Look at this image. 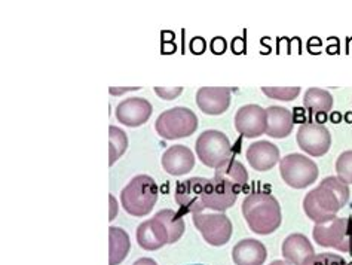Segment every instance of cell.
Masks as SVG:
<instances>
[{"instance_id": "cell-1", "label": "cell", "mask_w": 352, "mask_h": 265, "mask_svg": "<svg viewBox=\"0 0 352 265\" xmlns=\"http://www.w3.org/2000/svg\"><path fill=\"white\" fill-rule=\"evenodd\" d=\"M239 193L225 182L207 178H190L179 182L174 191L183 213H202L204 210L223 213L236 203Z\"/></svg>"}, {"instance_id": "cell-2", "label": "cell", "mask_w": 352, "mask_h": 265, "mask_svg": "<svg viewBox=\"0 0 352 265\" xmlns=\"http://www.w3.org/2000/svg\"><path fill=\"white\" fill-rule=\"evenodd\" d=\"M349 187L336 176H329L314 188L303 200V210L315 224H326L335 219L349 200Z\"/></svg>"}, {"instance_id": "cell-3", "label": "cell", "mask_w": 352, "mask_h": 265, "mask_svg": "<svg viewBox=\"0 0 352 265\" xmlns=\"http://www.w3.org/2000/svg\"><path fill=\"white\" fill-rule=\"evenodd\" d=\"M241 209L250 230L258 235H270L281 226V206L270 193L250 194L243 201Z\"/></svg>"}, {"instance_id": "cell-4", "label": "cell", "mask_w": 352, "mask_h": 265, "mask_svg": "<svg viewBox=\"0 0 352 265\" xmlns=\"http://www.w3.org/2000/svg\"><path fill=\"white\" fill-rule=\"evenodd\" d=\"M157 201V185L153 178L138 175L120 193V203L125 212L135 218L147 216Z\"/></svg>"}, {"instance_id": "cell-5", "label": "cell", "mask_w": 352, "mask_h": 265, "mask_svg": "<svg viewBox=\"0 0 352 265\" xmlns=\"http://www.w3.org/2000/svg\"><path fill=\"white\" fill-rule=\"evenodd\" d=\"M198 116L188 107L177 106L162 112L155 123V130L165 140L189 137L198 130Z\"/></svg>"}, {"instance_id": "cell-6", "label": "cell", "mask_w": 352, "mask_h": 265, "mask_svg": "<svg viewBox=\"0 0 352 265\" xmlns=\"http://www.w3.org/2000/svg\"><path fill=\"white\" fill-rule=\"evenodd\" d=\"M314 240L322 248H331L344 253L352 252V218H335L326 224H315Z\"/></svg>"}, {"instance_id": "cell-7", "label": "cell", "mask_w": 352, "mask_h": 265, "mask_svg": "<svg viewBox=\"0 0 352 265\" xmlns=\"http://www.w3.org/2000/svg\"><path fill=\"white\" fill-rule=\"evenodd\" d=\"M281 178L287 185L294 189H303L317 182L320 175L318 166L302 153H289L280 162Z\"/></svg>"}, {"instance_id": "cell-8", "label": "cell", "mask_w": 352, "mask_h": 265, "mask_svg": "<svg viewBox=\"0 0 352 265\" xmlns=\"http://www.w3.org/2000/svg\"><path fill=\"white\" fill-rule=\"evenodd\" d=\"M195 151L204 166L217 169L226 162L232 153V146L225 133L219 130H207L197 139Z\"/></svg>"}, {"instance_id": "cell-9", "label": "cell", "mask_w": 352, "mask_h": 265, "mask_svg": "<svg viewBox=\"0 0 352 265\" xmlns=\"http://www.w3.org/2000/svg\"><path fill=\"white\" fill-rule=\"evenodd\" d=\"M192 222L211 246H225L232 237L234 226L225 213H193Z\"/></svg>"}, {"instance_id": "cell-10", "label": "cell", "mask_w": 352, "mask_h": 265, "mask_svg": "<svg viewBox=\"0 0 352 265\" xmlns=\"http://www.w3.org/2000/svg\"><path fill=\"white\" fill-rule=\"evenodd\" d=\"M299 148L311 157H322L330 151L331 134L326 125L317 123L302 124L296 136Z\"/></svg>"}, {"instance_id": "cell-11", "label": "cell", "mask_w": 352, "mask_h": 265, "mask_svg": "<svg viewBox=\"0 0 352 265\" xmlns=\"http://www.w3.org/2000/svg\"><path fill=\"white\" fill-rule=\"evenodd\" d=\"M235 129L247 139H254V137L265 134L267 129L266 109L258 105H245L239 107L235 115Z\"/></svg>"}, {"instance_id": "cell-12", "label": "cell", "mask_w": 352, "mask_h": 265, "mask_svg": "<svg viewBox=\"0 0 352 265\" xmlns=\"http://www.w3.org/2000/svg\"><path fill=\"white\" fill-rule=\"evenodd\" d=\"M153 107L149 100L142 97H131L122 100L116 106V120L126 127H140L149 121Z\"/></svg>"}, {"instance_id": "cell-13", "label": "cell", "mask_w": 352, "mask_h": 265, "mask_svg": "<svg viewBox=\"0 0 352 265\" xmlns=\"http://www.w3.org/2000/svg\"><path fill=\"white\" fill-rule=\"evenodd\" d=\"M230 88H199L197 93V105L206 115H221L230 106Z\"/></svg>"}, {"instance_id": "cell-14", "label": "cell", "mask_w": 352, "mask_h": 265, "mask_svg": "<svg viewBox=\"0 0 352 265\" xmlns=\"http://www.w3.org/2000/svg\"><path fill=\"white\" fill-rule=\"evenodd\" d=\"M164 170L171 176H183L195 166V157L184 145H174L166 149L161 158Z\"/></svg>"}, {"instance_id": "cell-15", "label": "cell", "mask_w": 352, "mask_h": 265, "mask_svg": "<svg viewBox=\"0 0 352 265\" xmlns=\"http://www.w3.org/2000/svg\"><path fill=\"white\" fill-rule=\"evenodd\" d=\"M137 243L144 251H157L164 248L165 244H170L168 233L164 228L162 222L153 216L149 221H144L137 228Z\"/></svg>"}, {"instance_id": "cell-16", "label": "cell", "mask_w": 352, "mask_h": 265, "mask_svg": "<svg viewBox=\"0 0 352 265\" xmlns=\"http://www.w3.org/2000/svg\"><path fill=\"white\" fill-rule=\"evenodd\" d=\"M247 161L254 170L267 171L275 167L276 162L280 161V149L271 142H254L247 149Z\"/></svg>"}, {"instance_id": "cell-17", "label": "cell", "mask_w": 352, "mask_h": 265, "mask_svg": "<svg viewBox=\"0 0 352 265\" xmlns=\"http://www.w3.org/2000/svg\"><path fill=\"white\" fill-rule=\"evenodd\" d=\"M267 251L262 242L256 239H244L235 244L232 259L235 265H263Z\"/></svg>"}, {"instance_id": "cell-18", "label": "cell", "mask_w": 352, "mask_h": 265, "mask_svg": "<svg viewBox=\"0 0 352 265\" xmlns=\"http://www.w3.org/2000/svg\"><path fill=\"white\" fill-rule=\"evenodd\" d=\"M267 114V129L266 134L272 139H285L293 131L294 120L289 109L281 106H270L266 109Z\"/></svg>"}, {"instance_id": "cell-19", "label": "cell", "mask_w": 352, "mask_h": 265, "mask_svg": "<svg viewBox=\"0 0 352 265\" xmlns=\"http://www.w3.org/2000/svg\"><path fill=\"white\" fill-rule=\"evenodd\" d=\"M314 253L312 243L303 234H292L283 243V257L292 265H303Z\"/></svg>"}, {"instance_id": "cell-20", "label": "cell", "mask_w": 352, "mask_h": 265, "mask_svg": "<svg viewBox=\"0 0 352 265\" xmlns=\"http://www.w3.org/2000/svg\"><path fill=\"white\" fill-rule=\"evenodd\" d=\"M214 179L226 182L228 185L234 187L238 193H241L248 180V173L239 161L229 158L226 162H223L220 167L216 169Z\"/></svg>"}, {"instance_id": "cell-21", "label": "cell", "mask_w": 352, "mask_h": 265, "mask_svg": "<svg viewBox=\"0 0 352 265\" xmlns=\"http://www.w3.org/2000/svg\"><path fill=\"white\" fill-rule=\"evenodd\" d=\"M131 242L129 235L122 228L110 226L109 228V265H119L126 257Z\"/></svg>"}, {"instance_id": "cell-22", "label": "cell", "mask_w": 352, "mask_h": 265, "mask_svg": "<svg viewBox=\"0 0 352 265\" xmlns=\"http://www.w3.org/2000/svg\"><path fill=\"white\" fill-rule=\"evenodd\" d=\"M303 106L308 109L311 114H327L333 107V96L327 89L321 88H309L305 93Z\"/></svg>"}, {"instance_id": "cell-23", "label": "cell", "mask_w": 352, "mask_h": 265, "mask_svg": "<svg viewBox=\"0 0 352 265\" xmlns=\"http://www.w3.org/2000/svg\"><path fill=\"white\" fill-rule=\"evenodd\" d=\"M155 216L160 219L166 233H168L170 244L177 243L182 239V235L184 234V221L182 218L183 215L179 212H174L171 209H164L161 212H157Z\"/></svg>"}, {"instance_id": "cell-24", "label": "cell", "mask_w": 352, "mask_h": 265, "mask_svg": "<svg viewBox=\"0 0 352 265\" xmlns=\"http://www.w3.org/2000/svg\"><path fill=\"white\" fill-rule=\"evenodd\" d=\"M128 148V136L119 127H109V166L113 164L122 157Z\"/></svg>"}, {"instance_id": "cell-25", "label": "cell", "mask_w": 352, "mask_h": 265, "mask_svg": "<svg viewBox=\"0 0 352 265\" xmlns=\"http://www.w3.org/2000/svg\"><path fill=\"white\" fill-rule=\"evenodd\" d=\"M336 173L340 180L352 185V151L342 152L336 160Z\"/></svg>"}, {"instance_id": "cell-26", "label": "cell", "mask_w": 352, "mask_h": 265, "mask_svg": "<svg viewBox=\"0 0 352 265\" xmlns=\"http://www.w3.org/2000/svg\"><path fill=\"white\" fill-rule=\"evenodd\" d=\"M262 93L274 100H283V102H292L300 94L299 87H287V88H276V87H263Z\"/></svg>"}, {"instance_id": "cell-27", "label": "cell", "mask_w": 352, "mask_h": 265, "mask_svg": "<svg viewBox=\"0 0 352 265\" xmlns=\"http://www.w3.org/2000/svg\"><path fill=\"white\" fill-rule=\"evenodd\" d=\"M303 265H348L346 261L340 257V255L335 253H318L312 255Z\"/></svg>"}, {"instance_id": "cell-28", "label": "cell", "mask_w": 352, "mask_h": 265, "mask_svg": "<svg viewBox=\"0 0 352 265\" xmlns=\"http://www.w3.org/2000/svg\"><path fill=\"white\" fill-rule=\"evenodd\" d=\"M155 93L160 96L164 100H174L177 98L182 93H183V88L177 87V88H161V87H155Z\"/></svg>"}, {"instance_id": "cell-29", "label": "cell", "mask_w": 352, "mask_h": 265, "mask_svg": "<svg viewBox=\"0 0 352 265\" xmlns=\"http://www.w3.org/2000/svg\"><path fill=\"white\" fill-rule=\"evenodd\" d=\"M109 200H110V206H112V207H110V218L109 219L112 221V219H115V216L118 213V204H116V200L112 195L109 197Z\"/></svg>"}, {"instance_id": "cell-30", "label": "cell", "mask_w": 352, "mask_h": 265, "mask_svg": "<svg viewBox=\"0 0 352 265\" xmlns=\"http://www.w3.org/2000/svg\"><path fill=\"white\" fill-rule=\"evenodd\" d=\"M133 265H157V264L152 258H140L138 261H135Z\"/></svg>"}, {"instance_id": "cell-31", "label": "cell", "mask_w": 352, "mask_h": 265, "mask_svg": "<svg viewBox=\"0 0 352 265\" xmlns=\"http://www.w3.org/2000/svg\"><path fill=\"white\" fill-rule=\"evenodd\" d=\"M142 87H133V88H122V89H116V88H110V94H120V93H125V91H135V89H140Z\"/></svg>"}, {"instance_id": "cell-32", "label": "cell", "mask_w": 352, "mask_h": 265, "mask_svg": "<svg viewBox=\"0 0 352 265\" xmlns=\"http://www.w3.org/2000/svg\"><path fill=\"white\" fill-rule=\"evenodd\" d=\"M270 265H292V264H290V262H287V261H280V259H276V261L271 262Z\"/></svg>"}, {"instance_id": "cell-33", "label": "cell", "mask_w": 352, "mask_h": 265, "mask_svg": "<svg viewBox=\"0 0 352 265\" xmlns=\"http://www.w3.org/2000/svg\"><path fill=\"white\" fill-rule=\"evenodd\" d=\"M192 265H202V264H192Z\"/></svg>"}]
</instances>
